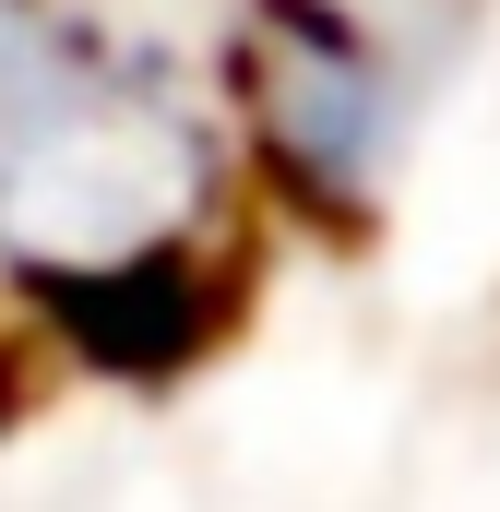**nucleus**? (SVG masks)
<instances>
[{
	"label": "nucleus",
	"mask_w": 500,
	"mask_h": 512,
	"mask_svg": "<svg viewBox=\"0 0 500 512\" xmlns=\"http://www.w3.org/2000/svg\"><path fill=\"white\" fill-rule=\"evenodd\" d=\"M274 239L215 0H0V322L72 358L203 346Z\"/></svg>",
	"instance_id": "nucleus-1"
}]
</instances>
